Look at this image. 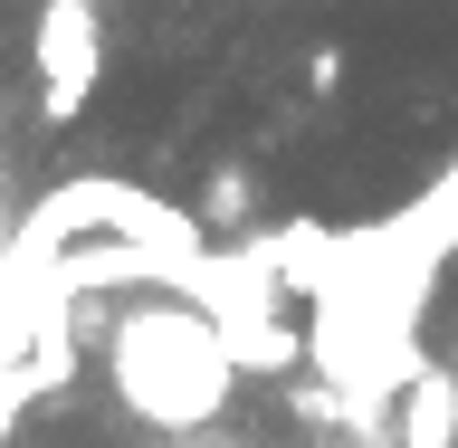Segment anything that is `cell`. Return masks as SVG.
<instances>
[{"label":"cell","mask_w":458,"mask_h":448,"mask_svg":"<svg viewBox=\"0 0 458 448\" xmlns=\"http://www.w3.org/2000/svg\"><path fill=\"white\" fill-rule=\"evenodd\" d=\"M96 67H106L96 10H77V0H48V20H38V77H48V124H67V114L86 106Z\"/></svg>","instance_id":"obj_2"},{"label":"cell","mask_w":458,"mask_h":448,"mask_svg":"<svg viewBox=\"0 0 458 448\" xmlns=\"http://www.w3.org/2000/svg\"><path fill=\"white\" fill-rule=\"evenodd\" d=\"M401 448H449V372H429L411 410H401Z\"/></svg>","instance_id":"obj_3"},{"label":"cell","mask_w":458,"mask_h":448,"mask_svg":"<svg viewBox=\"0 0 458 448\" xmlns=\"http://www.w3.org/2000/svg\"><path fill=\"white\" fill-rule=\"evenodd\" d=\"M114 382L134 392L143 420L200 429V420L229 401V343L210 334L200 315L143 306V315H124V334H114Z\"/></svg>","instance_id":"obj_1"},{"label":"cell","mask_w":458,"mask_h":448,"mask_svg":"<svg viewBox=\"0 0 458 448\" xmlns=\"http://www.w3.org/2000/svg\"><path fill=\"white\" fill-rule=\"evenodd\" d=\"M182 448H229V439H182Z\"/></svg>","instance_id":"obj_5"},{"label":"cell","mask_w":458,"mask_h":448,"mask_svg":"<svg viewBox=\"0 0 458 448\" xmlns=\"http://www.w3.org/2000/svg\"><path fill=\"white\" fill-rule=\"evenodd\" d=\"M449 448H458V372H449Z\"/></svg>","instance_id":"obj_4"}]
</instances>
